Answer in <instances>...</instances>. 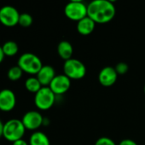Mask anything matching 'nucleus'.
<instances>
[{
	"mask_svg": "<svg viewBox=\"0 0 145 145\" xmlns=\"http://www.w3.org/2000/svg\"><path fill=\"white\" fill-rule=\"evenodd\" d=\"M87 12L96 24H107L115 18L116 8L112 1L94 0L87 5Z\"/></svg>",
	"mask_w": 145,
	"mask_h": 145,
	"instance_id": "f257e3e1",
	"label": "nucleus"
},
{
	"mask_svg": "<svg viewBox=\"0 0 145 145\" xmlns=\"http://www.w3.org/2000/svg\"><path fill=\"white\" fill-rule=\"evenodd\" d=\"M26 128L19 119H10L3 123V137L9 142L14 143L19 139H22L25 133Z\"/></svg>",
	"mask_w": 145,
	"mask_h": 145,
	"instance_id": "f03ea898",
	"label": "nucleus"
},
{
	"mask_svg": "<svg viewBox=\"0 0 145 145\" xmlns=\"http://www.w3.org/2000/svg\"><path fill=\"white\" fill-rule=\"evenodd\" d=\"M17 65L25 73L29 75H37L44 65L40 58L36 54L32 53H24L19 57Z\"/></svg>",
	"mask_w": 145,
	"mask_h": 145,
	"instance_id": "7ed1b4c3",
	"label": "nucleus"
},
{
	"mask_svg": "<svg viewBox=\"0 0 145 145\" xmlns=\"http://www.w3.org/2000/svg\"><path fill=\"white\" fill-rule=\"evenodd\" d=\"M63 74L70 80H80L86 75V67L79 59L72 58L64 61Z\"/></svg>",
	"mask_w": 145,
	"mask_h": 145,
	"instance_id": "20e7f679",
	"label": "nucleus"
},
{
	"mask_svg": "<svg viewBox=\"0 0 145 145\" xmlns=\"http://www.w3.org/2000/svg\"><path fill=\"white\" fill-rule=\"evenodd\" d=\"M56 99V94L50 90L49 87H43L34 95L35 106L39 110H48L52 108Z\"/></svg>",
	"mask_w": 145,
	"mask_h": 145,
	"instance_id": "39448f33",
	"label": "nucleus"
},
{
	"mask_svg": "<svg viewBox=\"0 0 145 145\" xmlns=\"http://www.w3.org/2000/svg\"><path fill=\"white\" fill-rule=\"evenodd\" d=\"M87 5L80 0H73L68 3L64 8L66 17L73 21H79L87 16Z\"/></svg>",
	"mask_w": 145,
	"mask_h": 145,
	"instance_id": "423d86ee",
	"label": "nucleus"
},
{
	"mask_svg": "<svg viewBox=\"0 0 145 145\" xmlns=\"http://www.w3.org/2000/svg\"><path fill=\"white\" fill-rule=\"evenodd\" d=\"M20 13L18 9L10 5L0 8V22L8 27H12L19 23Z\"/></svg>",
	"mask_w": 145,
	"mask_h": 145,
	"instance_id": "0eeeda50",
	"label": "nucleus"
},
{
	"mask_svg": "<svg viewBox=\"0 0 145 145\" xmlns=\"http://www.w3.org/2000/svg\"><path fill=\"white\" fill-rule=\"evenodd\" d=\"M44 117L41 113L38 110H30L26 112L22 118L21 121L26 130L36 132L39 127L43 126Z\"/></svg>",
	"mask_w": 145,
	"mask_h": 145,
	"instance_id": "6e6552de",
	"label": "nucleus"
},
{
	"mask_svg": "<svg viewBox=\"0 0 145 145\" xmlns=\"http://www.w3.org/2000/svg\"><path fill=\"white\" fill-rule=\"evenodd\" d=\"M49 88L56 94V96L63 95L71 88V80L64 74L56 75Z\"/></svg>",
	"mask_w": 145,
	"mask_h": 145,
	"instance_id": "1a4fd4ad",
	"label": "nucleus"
},
{
	"mask_svg": "<svg viewBox=\"0 0 145 145\" xmlns=\"http://www.w3.org/2000/svg\"><path fill=\"white\" fill-rule=\"evenodd\" d=\"M16 105V96L15 93L9 88L0 90V110L9 112Z\"/></svg>",
	"mask_w": 145,
	"mask_h": 145,
	"instance_id": "9d476101",
	"label": "nucleus"
},
{
	"mask_svg": "<svg viewBox=\"0 0 145 145\" xmlns=\"http://www.w3.org/2000/svg\"><path fill=\"white\" fill-rule=\"evenodd\" d=\"M118 79V74L115 70V67L105 66L103 67L98 74V82L103 87L113 86Z\"/></svg>",
	"mask_w": 145,
	"mask_h": 145,
	"instance_id": "9b49d317",
	"label": "nucleus"
},
{
	"mask_svg": "<svg viewBox=\"0 0 145 145\" xmlns=\"http://www.w3.org/2000/svg\"><path fill=\"white\" fill-rule=\"evenodd\" d=\"M56 76V71L51 65H43L38 73L36 75L43 87H49Z\"/></svg>",
	"mask_w": 145,
	"mask_h": 145,
	"instance_id": "f8f14e48",
	"label": "nucleus"
},
{
	"mask_svg": "<svg viewBox=\"0 0 145 145\" xmlns=\"http://www.w3.org/2000/svg\"><path fill=\"white\" fill-rule=\"evenodd\" d=\"M96 27V23L88 16L77 22V31L82 36H89L91 34Z\"/></svg>",
	"mask_w": 145,
	"mask_h": 145,
	"instance_id": "ddd939ff",
	"label": "nucleus"
},
{
	"mask_svg": "<svg viewBox=\"0 0 145 145\" xmlns=\"http://www.w3.org/2000/svg\"><path fill=\"white\" fill-rule=\"evenodd\" d=\"M57 54L61 59L64 61L72 59L73 54V48L72 44L66 40H62L58 43L57 46Z\"/></svg>",
	"mask_w": 145,
	"mask_h": 145,
	"instance_id": "4468645a",
	"label": "nucleus"
},
{
	"mask_svg": "<svg viewBox=\"0 0 145 145\" xmlns=\"http://www.w3.org/2000/svg\"><path fill=\"white\" fill-rule=\"evenodd\" d=\"M29 145H50L48 136L40 131H36L32 133L29 138Z\"/></svg>",
	"mask_w": 145,
	"mask_h": 145,
	"instance_id": "2eb2a0df",
	"label": "nucleus"
},
{
	"mask_svg": "<svg viewBox=\"0 0 145 145\" xmlns=\"http://www.w3.org/2000/svg\"><path fill=\"white\" fill-rule=\"evenodd\" d=\"M25 88L28 92L35 94L43 88V86L41 85V83L39 82L36 76H32L26 78V80L25 81Z\"/></svg>",
	"mask_w": 145,
	"mask_h": 145,
	"instance_id": "dca6fc26",
	"label": "nucleus"
},
{
	"mask_svg": "<svg viewBox=\"0 0 145 145\" xmlns=\"http://www.w3.org/2000/svg\"><path fill=\"white\" fill-rule=\"evenodd\" d=\"M2 48H3L4 55L8 57L15 56L19 52V46L17 42H15V41H11V40L5 42L2 46Z\"/></svg>",
	"mask_w": 145,
	"mask_h": 145,
	"instance_id": "f3484780",
	"label": "nucleus"
},
{
	"mask_svg": "<svg viewBox=\"0 0 145 145\" xmlns=\"http://www.w3.org/2000/svg\"><path fill=\"white\" fill-rule=\"evenodd\" d=\"M22 75H23V71L18 65H14V66L10 67L7 72V76H8L9 80H10L12 82H16V81L20 80L21 78Z\"/></svg>",
	"mask_w": 145,
	"mask_h": 145,
	"instance_id": "a211bd4d",
	"label": "nucleus"
},
{
	"mask_svg": "<svg viewBox=\"0 0 145 145\" xmlns=\"http://www.w3.org/2000/svg\"><path fill=\"white\" fill-rule=\"evenodd\" d=\"M33 22V19L32 16L28 14V13H21L20 14V18H19V25L24 28L29 27L32 25Z\"/></svg>",
	"mask_w": 145,
	"mask_h": 145,
	"instance_id": "6ab92c4d",
	"label": "nucleus"
},
{
	"mask_svg": "<svg viewBox=\"0 0 145 145\" xmlns=\"http://www.w3.org/2000/svg\"><path fill=\"white\" fill-rule=\"evenodd\" d=\"M115 70L117 72L118 76H123L127 73L129 70V66L125 62H120L115 66Z\"/></svg>",
	"mask_w": 145,
	"mask_h": 145,
	"instance_id": "aec40b11",
	"label": "nucleus"
},
{
	"mask_svg": "<svg viewBox=\"0 0 145 145\" xmlns=\"http://www.w3.org/2000/svg\"><path fill=\"white\" fill-rule=\"evenodd\" d=\"M95 145H117L116 143L111 139L110 138H108V137H101L99 138L96 143Z\"/></svg>",
	"mask_w": 145,
	"mask_h": 145,
	"instance_id": "412c9836",
	"label": "nucleus"
},
{
	"mask_svg": "<svg viewBox=\"0 0 145 145\" xmlns=\"http://www.w3.org/2000/svg\"><path fill=\"white\" fill-rule=\"evenodd\" d=\"M118 145H138V143H136L134 140L132 139H129V138H126L121 140Z\"/></svg>",
	"mask_w": 145,
	"mask_h": 145,
	"instance_id": "4be33fe9",
	"label": "nucleus"
},
{
	"mask_svg": "<svg viewBox=\"0 0 145 145\" xmlns=\"http://www.w3.org/2000/svg\"><path fill=\"white\" fill-rule=\"evenodd\" d=\"M12 145H29V144L22 138V139H19V140L12 143Z\"/></svg>",
	"mask_w": 145,
	"mask_h": 145,
	"instance_id": "5701e85b",
	"label": "nucleus"
},
{
	"mask_svg": "<svg viewBox=\"0 0 145 145\" xmlns=\"http://www.w3.org/2000/svg\"><path fill=\"white\" fill-rule=\"evenodd\" d=\"M4 54H3V48H2V46H0V64L3 61L4 59Z\"/></svg>",
	"mask_w": 145,
	"mask_h": 145,
	"instance_id": "b1692460",
	"label": "nucleus"
},
{
	"mask_svg": "<svg viewBox=\"0 0 145 145\" xmlns=\"http://www.w3.org/2000/svg\"><path fill=\"white\" fill-rule=\"evenodd\" d=\"M50 125V120L46 117H44V121H43V126H49Z\"/></svg>",
	"mask_w": 145,
	"mask_h": 145,
	"instance_id": "393cba45",
	"label": "nucleus"
},
{
	"mask_svg": "<svg viewBox=\"0 0 145 145\" xmlns=\"http://www.w3.org/2000/svg\"><path fill=\"white\" fill-rule=\"evenodd\" d=\"M3 123L0 120V138L3 137Z\"/></svg>",
	"mask_w": 145,
	"mask_h": 145,
	"instance_id": "a878e982",
	"label": "nucleus"
},
{
	"mask_svg": "<svg viewBox=\"0 0 145 145\" xmlns=\"http://www.w3.org/2000/svg\"><path fill=\"white\" fill-rule=\"evenodd\" d=\"M144 94H145V84H144Z\"/></svg>",
	"mask_w": 145,
	"mask_h": 145,
	"instance_id": "bb28decb",
	"label": "nucleus"
}]
</instances>
